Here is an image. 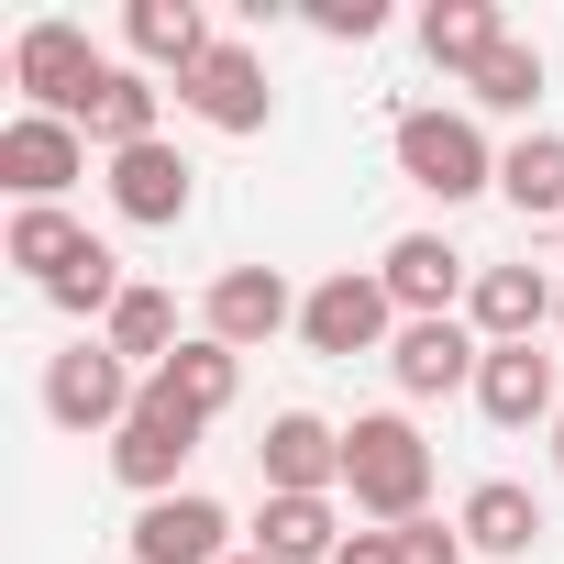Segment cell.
<instances>
[{"mask_svg":"<svg viewBox=\"0 0 564 564\" xmlns=\"http://www.w3.org/2000/svg\"><path fill=\"white\" fill-rule=\"evenodd\" d=\"M498 45H509L498 0H432V12H421V56H432V67H454V78H476Z\"/></svg>","mask_w":564,"mask_h":564,"instance_id":"obj_22","label":"cell"},{"mask_svg":"<svg viewBox=\"0 0 564 564\" xmlns=\"http://www.w3.org/2000/svg\"><path fill=\"white\" fill-rule=\"evenodd\" d=\"M498 199L520 221H564V133H520L498 155Z\"/></svg>","mask_w":564,"mask_h":564,"instance_id":"obj_23","label":"cell"},{"mask_svg":"<svg viewBox=\"0 0 564 564\" xmlns=\"http://www.w3.org/2000/svg\"><path fill=\"white\" fill-rule=\"evenodd\" d=\"M553 476H564V421H553Z\"/></svg>","mask_w":564,"mask_h":564,"instance_id":"obj_30","label":"cell"},{"mask_svg":"<svg viewBox=\"0 0 564 564\" xmlns=\"http://www.w3.org/2000/svg\"><path fill=\"white\" fill-rule=\"evenodd\" d=\"M465 100H476V111H531V100H542V45H520V34H509V45L465 78Z\"/></svg>","mask_w":564,"mask_h":564,"instance_id":"obj_26","label":"cell"},{"mask_svg":"<svg viewBox=\"0 0 564 564\" xmlns=\"http://www.w3.org/2000/svg\"><path fill=\"white\" fill-rule=\"evenodd\" d=\"M199 333L232 344V355H254V344H276V333H300V300H289V276H276V265H221L210 300H199Z\"/></svg>","mask_w":564,"mask_h":564,"instance_id":"obj_9","label":"cell"},{"mask_svg":"<svg viewBox=\"0 0 564 564\" xmlns=\"http://www.w3.org/2000/svg\"><path fill=\"white\" fill-rule=\"evenodd\" d=\"M232 564H265V553H232Z\"/></svg>","mask_w":564,"mask_h":564,"instance_id":"obj_31","label":"cell"},{"mask_svg":"<svg viewBox=\"0 0 564 564\" xmlns=\"http://www.w3.org/2000/svg\"><path fill=\"white\" fill-rule=\"evenodd\" d=\"M399 553H410V564H465V531H443V520L421 509V520H399Z\"/></svg>","mask_w":564,"mask_h":564,"instance_id":"obj_28","label":"cell"},{"mask_svg":"<svg viewBox=\"0 0 564 564\" xmlns=\"http://www.w3.org/2000/svg\"><path fill=\"white\" fill-rule=\"evenodd\" d=\"M122 45L144 56V67H166V78H188L221 34H210V12H199V0H133V12H122Z\"/></svg>","mask_w":564,"mask_h":564,"instance_id":"obj_18","label":"cell"},{"mask_svg":"<svg viewBox=\"0 0 564 564\" xmlns=\"http://www.w3.org/2000/svg\"><path fill=\"white\" fill-rule=\"evenodd\" d=\"M300 344H311V355H377V344H399L388 276H377V265H333L322 289L300 300Z\"/></svg>","mask_w":564,"mask_h":564,"instance_id":"obj_5","label":"cell"},{"mask_svg":"<svg viewBox=\"0 0 564 564\" xmlns=\"http://www.w3.org/2000/svg\"><path fill=\"white\" fill-rule=\"evenodd\" d=\"M133 564H232V509L177 487V498H144L133 509Z\"/></svg>","mask_w":564,"mask_h":564,"instance_id":"obj_11","label":"cell"},{"mask_svg":"<svg viewBox=\"0 0 564 564\" xmlns=\"http://www.w3.org/2000/svg\"><path fill=\"white\" fill-rule=\"evenodd\" d=\"M155 111H166V89H155L144 67H111V78H100V100H89V144L133 155V144H155Z\"/></svg>","mask_w":564,"mask_h":564,"instance_id":"obj_25","label":"cell"},{"mask_svg":"<svg viewBox=\"0 0 564 564\" xmlns=\"http://www.w3.org/2000/svg\"><path fill=\"white\" fill-rule=\"evenodd\" d=\"M100 344H111L122 366H166V355H177L188 333H177V300H166V289H144V276H133V289H122V311L100 322Z\"/></svg>","mask_w":564,"mask_h":564,"instance_id":"obj_24","label":"cell"},{"mask_svg":"<svg viewBox=\"0 0 564 564\" xmlns=\"http://www.w3.org/2000/svg\"><path fill=\"white\" fill-rule=\"evenodd\" d=\"M155 388H166L177 410H199V421H221V410L243 399V355H232V344H210V333H188V344H177V355L155 366Z\"/></svg>","mask_w":564,"mask_h":564,"instance_id":"obj_21","label":"cell"},{"mask_svg":"<svg viewBox=\"0 0 564 564\" xmlns=\"http://www.w3.org/2000/svg\"><path fill=\"white\" fill-rule=\"evenodd\" d=\"M188 199H199V166L155 133V144H133V155H111V210L122 221H144V232H177L188 221Z\"/></svg>","mask_w":564,"mask_h":564,"instance_id":"obj_13","label":"cell"},{"mask_svg":"<svg viewBox=\"0 0 564 564\" xmlns=\"http://www.w3.org/2000/svg\"><path fill=\"white\" fill-rule=\"evenodd\" d=\"M377 276H388V300H399V322H454V300L476 289V265L443 243V232H399L388 254H377Z\"/></svg>","mask_w":564,"mask_h":564,"instance_id":"obj_12","label":"cell"},{"mask_svg":"<svg viewBox=\"0 0 564 564\" xmlns=\"http://www.w3.org/2000/svg\"><path fill=\"white\" fill-rule=\"evenodd\" d=\"M100 78H111V56L78 34V23H23L12 34V89H23V111H56V122H78L89 133V100H100Z\"/></svg>","mask_w":564,"mask_h":564,"instance_id":"obj_2","label":"cell"},{"mask_svg":"<svg viewBox=\"0 0 564 564\" xmlns=\"http://www.w3.org/2000/svg\"><path fill=\"white\" fill-rule=\"evenodd\" d=\"M476 366H487L476 322H399V344H388L399 399H454V388H476Z\"/></svg>","mask_w":564,"mask_h":564,"instance_id":"obj_14","label":"cell"},{"mask_svg":"<svg viewBox=\"0 0 564 564\" xmlns=\"http://www.w3.org/2000/svg\"><path fill=\"white\" fill-rule=\"evenodd\" d=\"M0 254H12V265L34 276V289H56L67 265H89V254H100V232H89V221H78L67 199H56V210H12V232H0Z\"/></svg>","mask_w":564,"mask_h":564,"instance_id":"obj_19","label":"cell"},{"mask_svg":"<svg viewBox=\"0 0 564 564\" xmlns=\"http://www.w3.org/2000/svg\"><path fill=\"white\" fill-rule=\"evenodd\" d=\"M454 531H465V553H498V564H531V553H542V498H531V487H509V476H487V487H465Z\"/></svg>","mask_w":564,"mask_h":564,"instance_id":"obj_17","label":"cell"},{"mask_svg":"<svg viewBox=\"0 0 564 564\" xmlns=\"http://www.w3.org/2000/svg\"><path fill=\"white\" fill-rule=\"evenodd\" d=\"M133 399H144V388H133V366H122L111 344H67V355L45 366V421H56V432H122Z\"/></svg>","mask_w":564,"mask_h":564,"instance_id":"obj_7","label":"cell"},{"mask_svg":"<svg viewBox=\"0 0 564 564\" xmlns=\"http://www.w3.org/2000/svg\"><path fill=\"white\" fill-rule=\"evenodd\" d=\"M553 322H564V300H553Z\"/></svg>","mask_w":564,"mask_h":564,"instance_id":"obj_32","label":"cell"},{"mask_svg":"<svg viewBox=\"0 0 564 564\" xmlns=\"http://www.w3.org/2000/svg\"><path fill=\"white\" fill-rule=\"evenodd\" d=\"M199 410H177L155 377H144V399H133V421L111 432V476L133 487V498H177V476H188V454H199Z\"/></svg>","mask_w":564,"mask_h":564,"instance_id":"obj_4","label":"cell"},{"mask_svg":"<svg viewBox=\"0 0 564 564\" xmlns=\"http://www.w3.org/2000/svg\"><path fill=\"white\" fill-rule=\"evenodd\" d=\"M553 276L542 265H476V289H465V322H476V344H531L542 322H553Z\"/></svg>","mask_w":564,"mask_h":564,"instance_id":"obj_16","label":"cell"},{"mask_svg":"<svg viewBox=\"0 0 564 564\" xmlns=\"http://www.w3.org/2000/svg\"><path fill=\"white\" fill-rule=\"evenodd\" d=\"M177 100H188V111H199L210 133H232V144L276 122V89H265V56H254V45H232V34H221V45H210V56H199V67L177 78Z\"/></svg>","mask_w":564,"mask_h":564,"instance_id":"obj_8","label":"cell"},{"mask_svg":"<svg viewBox=\"0 0 564 564\" xmlns=\"http://www.w3.org/2000/svg\"><path fill=\"white\" fill-rule=\"evenodd\" d=\"M254 553L265 564H333L344 553V509L333 498H265L254 509Z\"/></svg>","mask_w":564,"mask_h":564,"instance_id":"obj_20","label":"cell"},{"mask_svg":"<svg viewBox=\"0 0 564 564\" xmlns=\"http://www.w3.org/2000/svg\"><path fill=\"white\" fill-rule=\"evenodd\" d=\"M344 498H355L377 531L421 520V509H432V443H421L399 410H366V421L344 432Z\"/></svg>","mask_w":564,"mask_h":564,"instance_id":"obj_1","label":"cell"},{"mask_svg":"<svg viewBox=\"0 0 564 564\" xmlns=\"http://www.w3.org/2000/svg\"><path fill=\"white\" fill-rule=\"evenodd\" d=\"M333 564H410V553H399V531H344Z\"/></svg>","mask_w":564,"mask_h":564,"instance_id":"obj_29","label":"cell"},{"mask_svg":"<svg viewBox=\"0 0 564 564\" xmlns=\"http://www.w3.org/2000/svg\"><path fill=\"white\" fill-rule=\"evenodd\" d=\"M476 410L498 432H531V421H564V388H553V355L542 344H487L476 366Z\"/></svg>","mask_w":564,"mask_h":564,"instance_id":"obj_15","label":"cell"},{"mask_svg":"<svg viewBox=\"0 0 564 564\" xmlns=\"http://www.w3.org/2000/svg\"><path fill=\"white\" fill-rule=\"evenodd\" d=\"M388 155H399V177L432 188L443 210L498 188V155H487V133H476L465 111H399V122H388Z\"/></svg>","mask_w":564,"mask_h":564,"instance_id":"obj_3","label":"cell"},{"mask_svg":"<svg viewBox=\"0 0 564 564\" xmlns=\"http://www.w3.org/2000/svg\"><path fill=\"white\" fill-rule=\"evenodd\" d=\"M254 476H265V498H333L344 487V432L322 410H276L265 443H254Z\"/></svg>","mask_w":564,"mask_h":564,"instance_id":"obj_10","label":"cell"},{"mask_svg":"<svg viewBox=\"0 0 564 564\" xmlns=\"http://www.w3.org/2000/svg\"><path fill=\"white\" fill-rule=\"evenodd\" d=\"M311 34H333V45H366V34H388V0H311Z\"/></svg>","mask_w":564,"mask_h":564,"instance_id":"obj_27","label":"cell"},{"mask_svg":"<svg viewBox=\"0 0 564 564\" xmlns=\"http://www.w3.org/2000/svg\"><path fill=\"white\" fill-rule=\"evenodd\" d=\"M78 177H89V133L78 122H56V111H12L0 122V188L23 210H56Z\"/></svg>","mask_w":564,"mask_h":564,"instance_id":"obj_6","label":"cell"}]
</instances>
